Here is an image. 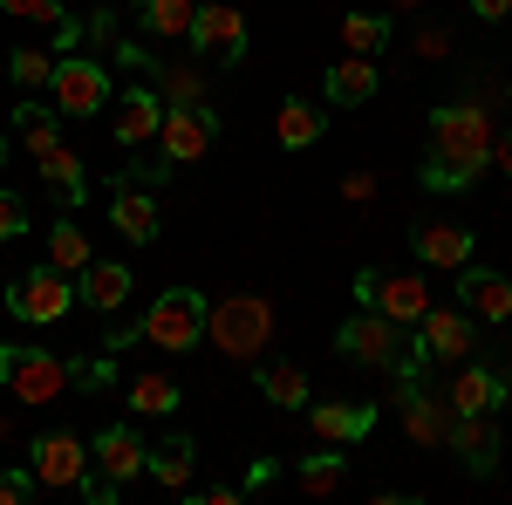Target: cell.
Returning a JSON list of instances; mask_svg holds the SVG:
<instances>
[{"instance_id":"obj_8","label":"cell","mask_w":512,"mask_h":505,"mask_svg":"<svg viewBox=\"0 0 512 505\" xmlns=\"http://www.w3.org/2000/svg\"><path fill=\"white\" fill-rule=\"evenodd\" d=\"M355 301L362 308H376V314H390V321H417V314L431 308V287L417 280V273H383V267H362L355 273Z\"/></svg>"},{"instance_id":"obj_37","label":"cell","mask_w":512,"mask_h":505,"mask_svg":"<svg viewBox=\"0 0 512 505\" xmlns=\"http://www.w3.org/2000/svg\"><path fill=\"white\" fill-rule=\"evenodd\" d=\"M82 35L96 41V48H110V55H117V0H103V7L89 14V28H82Z\"/></svg>"},{"instance_id":"obj_47","label":"cell","mask_w":512,"mask_h":505,"mask_svg":"<svg viewBox=\"0 0 512 505\" xmlns=\"http://www.w3.org/2000/svg\"><path fill=\"white\" fill-rule=\"evenodd\" d=\"M198 7H205V0H198Z\"/></svg>"},{"instance_id":"obj_9","label":"cell","mask_w":512,"mask_h":505,"mask_svg":"<svg viewBox=\"0 0 512 505\" xmlns=\"http://www.w3.org/2000/svg\"><path fill=\"white\" fill-rule=\"evenodd\" d=\"M76 308V287H69V273L55 267H35V273H21L14 280V294H7V314L14 321H62V314Z\"/></svg>"},{"instance_id":"obj_44","label":"cell","mask_w":512,"mask_h":505,"mask_svg":"<svg viewBox=\"0 0 512 505\" xmlns=\"http://www.w3.org/2000/svg\"><path fill=\"white\" fill-rule=\"evenodd\" d=\"M233 499H246L239 485H212V492H198V505H233Z\"/></svg>"},{"instance_id":"obj_40","label":"cell","mask_w":512,"mask_h":505,"mask_svg":"<svg viewBox=\"0 0 512 505\" xmlns=\"http://www.w3.org/2000/svg\"><path fill=\"white\" fill-rule=\"evenodd\" d=\"M41 485H35V471H0V505H21V499H35Z\"/></svg>"},{"instance_id":"obj_21","label":"cell","mask_w":512,"mask_h":505,"mask_svg":"<svg viewBox=\"0 0 512 505\" xmlns=\"http://www.w3.org/2000/svg\"><path fill=\"white\" fill-rule=\"evenodd\" d=\"M376 89H383V69H376V55H342V62L328 69V103H335V110H362Z\"/></svg>"},{"instance_id":"obj_36","label":"cell","mask_w":512,"mask_h":505,"mask_svg":"<svg viewBox=\"0 0 512 505\" xmlns=\"http://www.w3.org/2000/svg\"><path fill=\"white\" fill-rule=\"evenodd\" d=\"M117 383V355H82L69 362V389H110Z\"/></svg>"},{"instance_id":"obj_39","label":"cell","mask_w":512,"mask_h":505,"mask_svg":"<svg viewBox=\"0 0 512 505\" xmlns=\"http://www.w3.org/2000/svg\"><path fill=\"white\" fill-rule=\"evenodd\" d=\"M76 492H82L89 505H117L123 485H117V478H103V471H82V478H76Z\"/></svg>"},{"instance_id":"obj_2","label":"cell","mask_w":512,"mask_h":505,"mask_svg":"<svg viewBox=\"0 0 512 505\" xmlns=\"http://www.w3.org/2000/svg\"><path fill=\"white\" fill-rule=\"evenodd\" d=\"M130 342H151V349H164V355H192L198 342H205V294H198V287H164L158 301L144 308V321L123 328V335H110L103 349L117 355V349H130Z\"/></svg>"},{"instance_id":"obj_32","label":"cell","mask_w":512,"mask_h":505,"mask_svg":"<svg viewBox=\"0 0 512 505\" xmlns=\"http://www.w3.org/2000/svg\"><path fill=\"white\" fill-rule=\"evenodd\" d=\"M14 130H21V144H28L35 157L62 144V137H55V110H48V103H21V110H14Z\"/></svg>"},{"instance_id":"obj_3","label":"cell","mask_w":512,"mask_h":505,"mask_svg":"<svg viewBox=\"0 0 512 505\" xmlns=\"http://www.w3.org/2000/svg\"><path fill=\"white\" fill-rule=\"evenodd\" d=\"M205 342L233 362H253V355L274 342V301L267 294H219L205 301Z\"/></svg>"},{"instance_id":"obj_4","label":"cell","mask_w":512,"mask_h":505,"mask_svg":"<svg viewBox=\"0 0 512 505\" xmlns=\"http://www.w3.org/2000/svg\"><path fill=\"white\" fill-rule=\"evenodd\" d=\"M335 349L349 355V362H362V369H424L417 362V349H410V335H403V321H390V314L362 308L342 321V335H335Z\"/></svg>"},{"instance_id":"obj_38","label":"cell","mask_w":512,"mask_h":505,"mask_svg":"<svg viewBox=\"0 0 512 505\" xmlns=\"http://www.w3.org/2000/svg\"><path fill=\"white\" fill-rule=\"evenodd\" d=\"M21 233H28V205H21L14 192H0V246L21 239Z\"/></svg>"},{"instance_id":"obj_12","label":"cell","mask_w":512,"mask_h":505,"mask_svg":"<svg viewBox=\"0 0 512 505\" xmlns=\"http://www.w3.org/2000/svg\"><path fill=\"white\" fill-rule=\"evenodd\" d=\"M444 451H458L472 478L499 471V424H492V410H451V424H444Z\"/></svg>"},{"instance_id":"obj_14","label":"cell","mask_w":512,"mask_h":505,"mask_svg":"<svg viewBox=\"0 0 512 505\" xmlns=\"http://www.w3.org/2000/svg\"><path fill=\"white\" fill-rule=\"evenodd\" d=\"M82 471H89V444H82L76 430H48V437H35V485L69 492Z\"/></svg>"},{"instance_id":"obj_26","label":"cell","mask_w":512,"mask_h":505,"mask_svg":"<svg viewBox=\"0 0 512 505\" xmlns=\"http://www.w3.org/2000/svg\"><path fill=\"white\" fill-rule=\"evenodd\" d=\"M192 14H198V0H137L144 35H158V41H185L192 35Z\"/></svg>"},{"instance_id":"obj_10","label":"cell","mask_w":512,"mask_h":505,"mask_svg":"<svg viewBox=\"0 0 512 505\" xmlns=\"http://www.w3.org/2000/svg\"><path fill=\"white\" fill-rule=\"evenodd\" d=\"M212 137H219V110L178 103V110H164V123H158V157L164 164H198V157L212 151Z\"/></svg>"},{"instance_id":"obj_17","label":"cell","mask_w":512,"mask_h":505,"mask_svg":"<svg viewBox=\"0 0 512 505\" xmlns=\"http://www.w3.org/2000/svg\"><path fill=\"white\" fill-rule=\"evenodd\" d=\"M117 144H130V151H137V144H151V137H158V123H164V96L158 89H151V82H130V89H123L117 96Z\"/></svg>"},{"instance_id":"obj_7","label":"cell","mask_w":512,"mask_h":505,"mask_svg":"<svg viewBox=\"0 0 512 505\" xmlns=\"http://www.w3.org/2000/svg\"><path fill=\"white\" fill-rule=\"evenodd\" d=\"M410 328H417L410 349H417L424 369H431V362H465V355L478 349V328H472V314H465V308H437V301H431Z\"/></svg>"},{"instance_id":"obj_6","label":"cell","mask_w":512,"mask_h":505,"mask_svg":"<svg viewBox=\"0 0 512 505\" xmlns=\"http://www.w3.org/2000/svg\"><path fill=\"white\" fill-rule=\"evenodd\" d=\"M48 89H55V110L62 117H103V103H110V69L103 62H89V55H62L55 62V76H48Z\"/></svg>"},{"instance_id":"obj_33","label":"cell","mask_w":512,"mask_h":505,"mask_svg":"<svg viewBox=\"0 0 512 505\" xmlns=\"http://www.w3.org/2000/svg\"><path fill=\"white\" fill-rule=\"evenodd\" d=\"M48 260H55L62 273H82V267H89V239H82L76 219H55V233H48Z\"/></svg>"},{"instance_id":"obj_46","label":"cell","mask_w":512,"mask_h":505,"mask_svg":"<svg viewBox=\"0 0 512 505\" xmlns=\"http://www.w3.org/2000/svg\"><path fill=\"white\" fill-rule=\"evenodd\" d=\"M506 403H512V383H506Z\"/></svg>"},{"instance_id":"obj_34","label":"cell","mask_w":512,"mask_h":505,"mask_svg":"<svg viewBox=\"0 0 512 505\" xmlns=\"http://www.w3.org/2000/svg\"><path fill=\"white\" fill-rule=\"evenodd\" d=\"M7 76L21 82V89H48V76H55V55H41V48H14V55H7Z\"/></svg>"},{"instance_id":"obj_16","label":"cell","mask_w":512,"mask_h":505,"mask_svg":"<svg viewBox=\"0 0 512 505\" xmlns=\"http://www.w3.org/2000/svg\"><path fill=\"white\" fill-rule=\"evenodd\" d=\"M458 301H465L472 321H512V280L465 260V267H458Z\"/></svg>"},{"instance_id":"obj_25","label":"cell","mask_w":512,"mask_h":505,"mask_svg":"<svg viewBox=\"0 0 512 505\" xmlns=\"http://www.w3.org/2000/svg\"><path fill=\"white\" fill-rule=\"evenodd\" d=\"M417 260L424 267H465L472 260V233L465 226H417Z\"/></svg>"},{"instance_id":"obj_42","label":"cell","mask_w":512,"mask_h":505,"mask_svg":"<svg viewBox=\"0 0 512 505\" xmlns=\"http://www.w3.org/2000/svg\"><path fill=\"white\" fill-rule=\"evenodd\" d=\"M472 14H478V21H492V28H499V21L512 14V0H472Z\"/></svg>"},{"instance_id":"obj_15","label":"cell","mask_w":512,"mask_h":505,"mask_svg":"<svg viewBox=\"0 0 512 505\" xmlns=\"http://www.w3.org/2000/svg\"><path fill=\"white\" fill-rule=\"evenodd\" d=\"M396 410H403V430H410L417 444H444L451 410H437V396L417 383V369H403V376H396Z\"/></svg>"},{"instance_id":"obj_20","label":"cell","mask_w":512,"mask_h":505,"mask_svg":"<svg viewBox=\"0 0 512 505\" xmlns=\"http://www.w3.org/2000/svg\"><path fill=\"white\" fill-rule=\"evenodd\" d=\"M499 403H506V376L492 362H465L444 389V410H499Z\"/></svg>"},{"instance_id":"obj_45","label":"cell","mask_w":512,"mask_h":505,"mask_svg":"<svg viewBox=\"0 0 512 505\" xmlns=\"http://www.w3.org/2000/svg\"><path fill=\"white\" fill-rule=\"evenodd\" d=\"M492 157H499V171H512V130H506V137H492Z\"/></svg>"},{"instance_id":"obj_1","label":"cell","mask_w":512,"mask_h":505,"mask_svg":"<svg viewBox=\"0 0 512 505\" xmlns=\"http://www.w3.org/2000/svg\"><path fill=\"white\" fill-rule=\"evenodd\" d=\"M485 164H492V117L478 110V96L437 103L431 110V157H424V192H472Z\"/></svg>"},{"instance_id":"obj_22","label":"cell","mask_w":512,"mask_h":505,"mask_svg":"<svg viewBox=\"0 0 512 505\" xmlns=\"http://www.w3.org/2000/svg\"><path fill=\"white\" fill-rule=\"evenodd\" d=\"M130 267H117V260H89L82 267V287H76V301H89L96 314H117V308H130Z\"/></svg>"},{"instance_id":"obj_18","label":"cell","mask_w":512,"mask_h":505,"mask_svg":"<svg viewBox=\"0 0 512 505\" xmlns=\"http://www.w3.org/2000/svg\"><path fill=\"white\" fill-rule=\"evenodd\" d=\"M144 451H151V444H144V437H137L130 424H110L103 437H96V444H89V471H103V478L130 485V478L144 471Z\"/></svg>"},{"instance_id":"obj_35","label":"cell","mask_w":512,"mask_h":505,"mask_svg":"<svg viewBox=\"0 0 512 505\" xmlns=\"http://www.w3.org/2000/svg\"><path fill=\"white\" fill-rule=\"evenodd\" d=\"M342 465H349V458H335V444H328V451H321V458H308V465H301V492H335V485H342Z\"/></svg>"},{"instance_id":"obj_24","label":"cell","mask_w":512,"mask_h":505,"mask_svg":"<svg viewBox=\"0 0 512 505\" xmlns=\"http://www.w3.org/2000/svg\"><path fill=\"white\" fill-rule=\"evenodd\" d=\"M35 164H41V185H48V192H62L69 205H82V198H89V171H82V157L69 151V144H55V151H41Z\"/></svg>"},{"instance_id":"obj_43","label":"cell","mask_w":512,"mask_h":505,"mask_svg":"<svg viewBox=\"0 0 512 505\" xmlns=\"http://www.w3.org/2000/svg\"><path fill=\"white\" fill-rule=\"evenodd\" d=\"M48 0H0V14H14V21H35Z\"/></svg>"},{"instance_id":"obj_13","label":"cell","mask_w":512,"mask_h":505,"mask_svg":"<svg viewBox=\"0 0 512 505\" xmlns=\"http://www.w3.org/2000/svg\"><path fill=\"white\" fill-rule=\"evenodd\" d=\"M110 219H117V233L123 239H137V246H151L164 226V212H158V198H151V185L144 178H110Z\"/></svg>"},{"instance_id":"obj_41","label":"cell","mask_w":512,"mask_h":505,"mask_svg":"<svg viewBox=\"0 0 512 505\" xmlns=\"http://www.w3.org/2000/svg\"><path fill=\"white\" fill-rule=\"evenodd\" d=\"M369 192H376V178H369V171H349V178H342V198H355V205H362Z\"/></svg>"},{"instance_id":"obj_19","label":"cell","mask_w":512,"mask_h":505,"mask_svg":"<svg viewBox=\"0 0 512 505\" xmlns=\"http://www.w3.org/2000/svg\"><path fill=\"white\" fill-rule=\"evenodd\" d=\"M376 403H308V424H315L321 444H362L376 430Z\"/></svg>"},{"instance_id":"obj_28","label":"cell","mask_w":512,"mask_h":505,"mask_svg":"<svg viewBox=\"0 0 512 505\" xmlns=\"http://www.w3.org/2000/svg\"><path fill=\"white\" fill-rule=\"evenodd\" d=\"M274 137H280V151H308V144L321 137V110L308 103V96H287V103H280Z\"/></svg>"},{"instance_id":"obj_27","label":"cell","mask_w":512,"mask_h":505,"mask_svg":"<svg viewBox=\"0 0 512 505\" xmlns=\"http://www.w3.org/2000/svg\"><path fill=\"white\" fill-rule=\"evenodd\" d=\"M260 396L274 403V410H308L315 396H308V376L294 369V362H260Z\"/></svg>"},{"instance_id":"obj_30","label":"cell","mask_w":512,"mask_h":505,"mask_svg":"<svg viewBox=\"0 0 512 505\" xmlns=\"http://www.w3.org/2000/svg\"><path fill=\"white\" fill-rule=\"evenodd\" d=\"M383 41H390V21L369 14V7H355L349 21H342V48L349 55H383Z\"/></svg>"},{"instance_id":"obj_11","label":"cell","mask_w":512,"mask_h":505,"mask_svg":"<svg viewBox=\"0 0 512 505\" xmlns=\"http://www.w3.org/2000/svg\"><path fill=\"white\" fill-rule=\"evenodd\" d=\"M185 41H192L205 62H239V55H246V14L226 7V0H205L192 14V35Z\"/></svg>"},{"instance_id":"obj_29","label":"cell","mask_w":512,"mask_h":505,"mask_svg":"<svg viewBox=\"0 0 512 505\" xmlns=\"http://www.w3.org/2000/svg\"><path fill=\"white\" fill-rule=\"evenodd\" d=\"M151 76H164V110L205 103V69L198 62H151Z\"/></svg>"},{"instance_id":"obj_31","label":"cell","mask_w":512,"mask_h":505,"mask_svg":"<svg viewBox=\"0 0 512 505\" xmlns=\"http://www.w3.org/2000/svg\"><path fill=\"white\" fill-rule=\"evenodd\" d=\"M130 410H137V417H171V410H178V383H171V376H137V383H130Z\"/></svg>"},{"instance_id":"obj_5","label":"cell","mask_w":512,"mask_h":505,"mask_svg":"<svg viewBox=\"0 0 512 505\" xmlns=\"http://www.w3.org/2000/svg\"><path fill=\"white\" fill-rule=\"evenodd\" d=\"M0 389H14L21 403H55L69 389V362L35 342H0Z\"/></svg>"},{"instance_id":"obj_23","label":"cell","mask_w":512,"mask_h":505,"mask_svg":"<svg viewBox=\"0 0 512 505\" xmlns=\"http://www.w3.org/2000/svg\"><path fill=\"white\" fill-rule=\"evenodd\" d=\"M192 465H198V444L185 437V430H171L164 444L144 451V471H151L158 485H171V492H192Z\"/></svg>"}]
</instances>
